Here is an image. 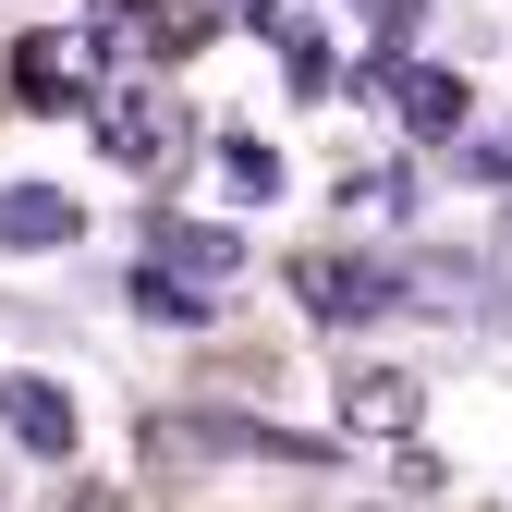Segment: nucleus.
Segmentation results:
<instances>
[{
  "label": "nucleus",
  "mask_w": 512,
  "mask_h": 512,
  "mask_svg": "<svg viewBox=\"0 0 512 512\" xmlns=\"http://www.w3.org/2000/svg\"><path fill=\"white\" fill-rule=\"evenodd\" d=\"M98 61H110V86H147V61H183L208 37V13L196 0H98Z\"/></svg>",
  "instance_id": "f257e3e1"
},
{
  "label": "nucleus",
  "mask_w": 512,
  "mask_h": 512,
  "mask_svg": "<svg viewBox=\"0 0 512 512\" xmlns=\"http://www.w3.org/2000/svg\"><path fill=\"white\" fill-rule=\"evenodd\" d=\"M342 208H378V220H391V208H415V183L391 159H378V171H342Z\"/></svg>",
  "instance_id": "4468645a"
},
{
  "label": "nucleus",
  "mask_w": 512,
  "mask_h": 512,
  "mask_svg": "<svg viewBox=\"0 0 512 512\" xmlns=\"http://www.w3.org/2000/svg\"><path fill=\"white\" fill-rule=\"evenodd\" d=\"M281 74H293V86H305V98H330V37H317V25H305V13H293V25H281Z\"/></svg>",
  "instance_id": "ddd939ff"
},
{
  "label": "nucleus",
  "mask_w": 512,
  "mask_h": 512,
  "mask_svg": "<svg viewBox=\"0 0 512 512\" xmlns=\"http://www.w3.org/2000/svg\"><path fill=\"white\" fill-rule=\"evenodd\" d=\"M147 269L220 305V293L244 281V232H208V220H147Z\"/></svg>",
  "instance_id": "20e7f679"
},
{
  "label": "nucleus",
  "mask_w": 512,
  "mask_h": 512,
  "mask_svg": "<svg viewBox=\"0 0 512 512\" xmlns=\"http://www.w3.org/2000/svg\"><path fill=\"white\" fill-rule=\"evenodd\" d=\"M293 293L330 317V330H354V317H378V305H403L378 256H305V269H293Z\"/></svg>",
  "instance_id": "39448f33"
},
{
  "label": "nucleus",
  "mask_w": 512,
  "mask_h": 512,
  "mask_svg": "<svg viewBox=\"0 0 512 512\" xmlns=\"http://www.w3.org/2000/svg\"><path fill=\"white\" fill-rule=\"evenodd\" d=\"M135 317H159V330H208V293H183V281H159V269H135Z\"/></svg>",
  "instance_id": "9b49d317"
},
{
  "label": "nucleus",
  "mask_w": 512,
  "mask_h": 512,
  "mask_svg": "<svg viewBox=\"0 0 512 512\" xmlns=\"http://www.w3.org/2000/svg\"><path fill=\"white\" fill-rule=\"evenodd\" d=\"M342 427H354V439H415V427H427V391H415L403 366H354V378H342Z\"/></svg>",
  "instance_id": "0eeeda50"
},
{
  "label": "nucleus",
  "mask_w": 512,
  "mask_h": 512,
  "mask_svg": "<svg viewBox=\"0 0 512 512\" xmlns=\"http://www.w3.org/2000/svg\"><path fill=\"white\" fill-rule=\"evenodd\" d=\"M74 232H86V208L61 183H0V256H61Z\"/></svg>",
  "instance_id": "423d86ee"
},
{
  "label": "nucleus",
  "mask_w": 512,
  "mask_h": 512,
  "mask_svg": "<svg viewBox=\"0 0 512 512\" xmlns=\"http://www.w3.org/2000/svg\"><path fill=\"white\" fill-rule=\"evenodd\" d=\"M0 427H13L37 464H61L74 452V391H61V378H0Z\"/></svg>",
  "instance_id": "1a4fd4ad"
},
{
  "label": "nucleus",
  "mask_w": 512,
  "mask_h": 512,
  "mask_svg": "<svg viewBox=\"0 0 512 512\" xmlns=\"http://www.w3.org/2000/svg\"><path fill=\"white\" fill-rule=\"evenodd\" d=\"M13 86H25V110H98L110 98V61H98V37H25L13 49Z\"/></svg>",
  "instance_id": "7ed1b4c3"
},
{
  "label": "nucleus",
  "mask_w": 512,
  "mask_h": 512,
  "mask_svg": "<svg viewBox=\"0 0 512 512\" xmlns=\"http://www.w3.org/2000/svg\"><path fill=\"white\" fill-rule=\"evenodd\" d=\"M415 25H427V0H366V49H378V74H403Z\"/></svg>",
  "instance_id": "f8f14e48"
},
{
  "label": "nucleus",
  "mask_w": 512,
  "mask_h": 512,
  "mask_svg": "<svg viewBox=\"0 0 512 512\" xmlns=\"http://www.w3.org/2000/svg\"><path fill=\"white\" fill-rule=\"evenodd\" d=\"M220 171H232V196H256V208L281 196V147L269 135H220Z\"/></svg>",
  "instance_id": "9d476101"
},
{
  "label": "nucleus",
  "mask_w": 512,
  "mask_h": 512,
  "mask_svg": "<svg viewBox=\"0 0 512 512\" xmlns=\"http://www.w3.org/2000/svg\"><path fill=\"white\" fill-rule=\"evenodd\" d=\"M391 98H403V135H427V147H452L464 122H476V86H464V74H439V61H403Z\"/></svg>",
  "instance_id": "6e6552de"
},
{
  "label": "nucleus",
  "mask_w": 512,
  "mask_h": 512,
  "mask_svg": "<svg viewBox=\"0 0 512 512\" xmlns=\"http://www.w3.org/2000/svg\"><path fill=\"white\" fill-rule=\"evenodd\" d=\"M86 122H98V147L122 171H183L196 159V122H183V98H159V86H110Z\"/></svg>",
  "instance_id": "f03ea898"
}]
</instances>
